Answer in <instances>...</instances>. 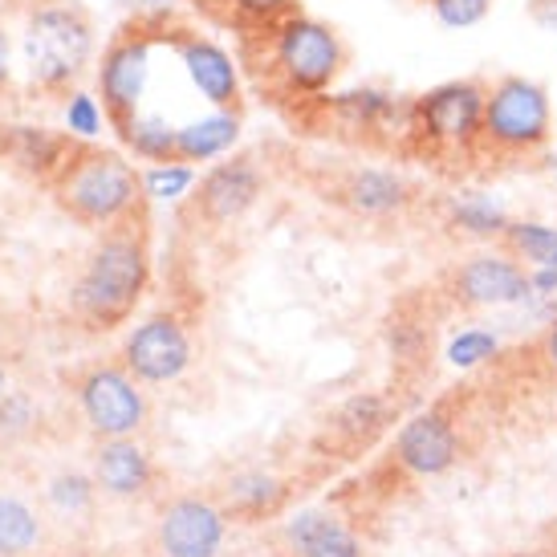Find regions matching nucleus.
Listing matches in <instances>:
<instances>
[{
    "instance_id": "39448f33",
    "label": "nucleus",
    "mask_w": 557,
    "mask_h": 557,
    "mask_svg": "<svg viewBox=\"0 0 557 557\" xmlns=\"http://www.w3.org/2000/svg\"><path fill=\"white\" fill-rule=\"evenodd\" d=\"M58 200L82 224H119L143 200V175L114 151H70L58 171Z\"/></svg>"
},
{
    "instance_id": "1a4fd4ad",
    "label": "nucleus",
    "mask_w": 557,
    "mask_h": 557,
    "mask_svg": "<svg viewBox=\"0 0 557 557\" xmlns=\"http://www.w3.org/2000/svg\"><path fill=\"white\" fill-rule=\"evenodd\" d=\"M448 294L468 310H493V306H517L533 294V277L509 252H476L448 273Z\"/></svg>"
},
{
    "instance_id": "f03ea898",
    "label": "nucleus",
    "mask_w": 557,
    "mask_h": 557,
    "mask_svg": "<svg viewBox=\"0 0 557 557\" xmlns=\"http://www.w3.org/2000/svg\"><path fill=\"white\" fill-rule=\"evenodd\" d=\"M554 147V102L542 82L525 74H505L484 94L480 151L484 168H521L537 163Z\"/></svg>"
},
{
    "instance_id": "4c0bfd02",
    "label": "nucleus",
    "mask_w": 557,
    "mask_h": 557,
    "mask_svg": "<svg viewBox=\"0 0 557 557\" xmlns=\"http://www.w3.org/2000/svg\"><path fill=\"white\" fill-rule=\"evenodd\" d=\"M554 557H557V545H554Z\"/></svg>"
},
{
    "instance_id": "9d476101",
    "label": "nucleus",
    "mask_w": 557,
    "mask_h": 557,
    "mask_svg": "<svg viewBox=\"0 0 557 557\" xmlns=\"http://www.w3.org/2000/svg\"><path fill=\"white\" fill-rule=\"evenodd\" d=\"M325 200L362 220H395L419 203V187L395 168H350L330 184Z\"/></svg>"
},
{
    "instance_id": "c85d7f7f",
    "label": "nucleus",
    "mask_w": 557,
    "mask_h": 557,
    "mask_svg": "<svg viewBox=\"0 0 557 557\" xmlns=\"http://www.w3.org/2000/svg\"><path fill=\"white\" fill-rule=\"evenodd\" d=\"M496 355V338L488 330H465L460 338H451L448 346V362L451 367H480V362H488Z\"/></svg>"
},
{
    "instance_id": "20e7f679",
    "label": "nucleus",
    "mask_w": 557,
    "mask_h": 557,
    "mask_svg": "<svg viewBox=\"0 0 557 557\" xmlns=\"http://www.w3.org/2000/svg\"><path fill=\"white\" fill-rule=\"evenodd\" d=\"M147 245L139 233H114L94 248L90 264L82 273L78 289H74V306L90 325L110 330L131 318L139 306L143 289H147Z\"/></svg>"
},
{
    "instance_id": "423d86ee",
    "label": "nucleus",
    "mask_w": 557,
    "mask_h": 557,
    "mask_svg": "<svg viewBox=\"0 0 557 557\" xmlns=\"http://www.w3.org/2000/svg\"><path fill=\"white\" fill-rule=\"evenodd\" d=\"M25 49H29L33 82L46 90H62L94 58V25L90 16L74 9V4H46L29 16V33H25Z\"/></svg>"
},
{
    "instance_id": "2f4dec72",
    "label": "nucleus",
    "mask_w": 557,
    "mask_h": 557,
    "mask_svg": "<svg viewBox=\"0 0 557 557\" xmlns=\"http://www.w3.org/2000/svg\"><path fill=\"white\" fill-rule=\"evenodd\" d=\"M533 21L542 29H557V0H533Z\"/></svg>"
},
{
    "instance_id": "393cba45",
    "label": "nucleus",
    "mask_w": 557,
    "mask_h": 557,
    "mask_svg": "<svg viewBox=\"0 0 557 557\" xmlns=\"http://www.w3.org/2000/svg\"><path fill=\"white\" fill-rule=\"evenodd\" d=\"M191 187H196V171L184 159L156 163L151 171H143V196H151V200H180Z\"/></svg>"
},
{
    "instance_id": "ddd939ff",
    "label": "nucleus",
    "mask_w": 557,
    "mask_h": 557,
    "mask_svg": "<svg viewBox=\"0 0 557 557\" xmlns=\"http://www.w3.org/2000/svg\"><path fill=\"white\" fill-rule=\"evenodd\" d=\"M126 371L135 374L139 383H171L187 371L191 362V338L180 325V318H147L143 325H135V334L126 338Z\"/></svg>"
},
{
    "instance_id": "9b49d317",
    "label": "nucleus",
    "mask_w": 557,
    "mask_h": 557,
    "mask_svg": "<svg viewBox=\"0 0 557 557\" xmlns=\"http://www.w3.org/2000/svg\"><path fill=\"white\" fill-rule=\"evenodd\" d=\"M264 191V175L257 168V159L236 156L228 163H216L212 171H203V180H196V196H191V212L196 220L212 224V228H224L240 220L261 200Z\"/></svg>"
},
{
    "instance_id": "e433bc0d",
    "label": "nucleus",
    "mask_w": 557,
    "mask_h": 557,
    "mask_svg": "<svg viewBox=\"0 0 557 557\" xmlns=\"http://www.w3.org/2000/svg\"><path fill=\"white\" fill-rule=\"evenodd\" d=\"M9 399V379H4V371H0V403Z\"/></svg>"
},
{
    "instance_id": "0eeeda50",
    "label": "nucleus",
    "mask_w": 557,
    "mask_h": 557,
    "mask_svg": "<svg viewBox=\"0 0 557 557\" xmlns=\"http://www.w3.org/2000/svg\"><path fill=\"white\" fill-rule=\"evenodd\" d=\"M322 119L334 126L338 135H350L358 143H374V147H399L407 139V123H411V98L383 90V86H362L350 94H325L318 102L306 107V119Z\"/></svg>"
},
{
    "instance_id": "cd10ccee",
    "label": "nucleus",
    "mask_w": 557,
    "mask_h": 557,
    "mask_svg": "<svg viewBox=\"0 0 557 557\" xmlns=\"http://www.w3.org/2000/svg\"><path fill=\"white\" fill-rule=\"evenodd\" d=\"M102 114H107V110L98 107L94 94L74 90L70 94V102H65V131L78 135V139H94V135L102 131Z\"/></svg>"
},
{
    "instance_id": "7c9ffc66",
    "label": "nucleus",
    "mask_w": 557,
    "mask_h": 557,
    "mask_svg": "<svg viewBox=\"0 0 557 557\" xmlns=\"http://www.w3.org/2000/svg\"><path fill=\"white\" fill-rule=\"evenodd\" d=\"M58 500H62V505H82V500H86V496H90V488H86V480L82 476H74V480H58Z\"/></svg>"
},
{
    "instance_id": "c756f323",
    "label": "nucleus",
    "mask_w": 557,
    "mask_h": 557,
    "mask_svg": "<svg viewBox=\"0 0 557 557\" xmlns=\"http://www.w3.org/2000/svg\"><path fill=\"white\" fill-rule=\"evenodd\" d=\"M233 500L248 512H264L281 500V484L277 480H269V476H245V480H236Z\"/></svg>"
},
{
    "instance_id": "5701e85b",
    "label": "nucleus",
    "mask_w": 557,
    "mask_h": 557,
    "mask_svg": "<svg viewBox=\"0 0 557 557\" xmlns=\"http://www.w3.org/2000/svg\"><path fill=\"white\" fill-rule=\"evenodd\" d=\"M294 542L301 545V557H362L355 537L330 517H301L294 525Z\"/></svg>"
},
{
    "instance_id": "a878e982",
    "label": "nucleus",
    "mask_w": 557,
    "mask_h": 557,
    "mask_svg": "<svg viewBox=\"0 0 557 557\" xmlns=\"http://www.w3.org/2000/svg\"><path fill=\"white\" fill-rule=\"evenodd\" d=\"M383 419H387V403L379 399V395H355V399L338 411L334 428L346 432L350 440H367L371 432L383 428Z\"/></svg>"
},
{
    "instance_id": "2eb2a0df",
    "label": "nucleus",
    "mask_w": 557,
    "mask_h": 557,
    "mask_svg": "<svg viewBox=\"0 0 557 557\" xmlns=\"http://www.w3.org/2000/svg\"><path fill=\"white\" fill-rule=\"evenodd\" d=\"M395 460L416 476H440L460 460V435L444 411H423L407 419L395 435Z\"/></svg>"
},
{
    "instance_id": "72a5a7b5",
    "label": "nucleus",
    "mask_w": 557,
    "mask_h": 557,
    "mask_svg": "<svg viewBox=\"0 0 557 557\" xmlns=\"http://www.w3.org/2000/svg\"><path fill=\"white\" fill-rule=\"evenodd\" d=\"M9 65H13V46H9V33L0 29V86L9 82Z\"/></svg>"
},
{
    "instance_id": "c9c22d12",
    "label": "nucleus",
    "mask_w": 557,
    "mask_h": 557,
    "mask_svg": "<svg viewBox=\"0 0 557 557\" xmlns=\"http://www.w3.org/2000/svg\"><path fill=\"white\" fill-rule=\"evenodd\" d=\"M509 557H554V549H521V554H509Z\"/></svg>"
},
{
    "instance_id": "f8f14e48",
    "label": "nucleus",
    "mask_w": 557,
    "mask_h": 557,
    "mask_svg": "<svg viewBox=\"0 0 557 557\" xmlns=\"http://www.w3.org/2000/svg\"><path fill=\"white\" fill-rule=\"evenodd\" d=\"M82 411L90 419V428L107 440H126L139 432L147 419V399L135 387V379L114 367H98L82 383Z\"/></svg>"
},
{
    "instance_id": "473e14b6",
    "label": "nucleus",
    "mask_w": 557,
    "mask_h": 557,
    "mask_svg": "<svg viewBox=\"0 0 557 557\" xmlns=\"http://www.w3.org/2000/svg\"><path fill=\"white\" fill-rule=\"evenodd\" d=\"M542 358H545V367L557 374V318H554V325L545 330V338H542Z\"/></svg>"
},
{
    "instance_id": "a211bd4d",
    "label": "nucleus",
    "mask_w": 557,
    "mask_h": 557,
    "mask_svg": "<svg viewBox=\"0 0 557 557\" xmlns=\"http://www.w3.org/2000/svg\"><path fill=\"white\" fill-rule=\"evenodd\" d=\"M98 484L110 488L114 496H135L147 488V480H151V460H147V451L139 444H131V440H110L102 444L98 451Z\"/></svg>"
},
{
    "instance_id": "4468645a",
    "label": "nucleus",
    "mask_w": 557,
    "mask_h": 557,
    "mask_svg": "<svg viewBox=\"0 0 557 557\" xmlns=\"http://www.w3.org/2000/svg\"><path fill=\"white\" fill-rule=\"evenodd\" d=\"M175 53L184 62L191 86L200 90V98L212 110H240V65L233 62V53L216 46L212 37H200L191 29L171 33Z\"/></svg>"
},
{
    "instance_id": "aec40b11",
    "label": "nucleus",
    "mask_w": 557,
    "mask_h": 557,
    "mask_svg": "<svg viewBox=\"0 0 557 557\" xmlns=\"http://www.w3.org/2000/svg\"><path fill=\"white\" fill-rule=\"evenodd\" d=\"M509 212L493 203L480 191H468V196H456L448 203V224L460 228L465 236H476V240H500V233L509 228Z\"/></svg>"
},
{
    "instance_id": "f704fd0d",
    "label": "nucleus",
    "mask_w": 557,
    "mask_h": 557,
    "mask_svg": "<svg viewBox=\"0 0 557 557\" xmlns=\"http://www.w3.org/2000/svg\"><path fill=\"white\" fill-rule=\"evenodd\" d=\"M545 171H549V180L557 184V147H549V156H545Z\"/></svg>"
},
{
    "instance_id": "dca6fc26",
    "label": "nucleus",
    "mask_w": 557,
    "mask_h": 557,
    "mask_svg": "<svg viewBox=\"0 0 557 557\" xmlns=\"http://www.w3.org/2000/svg\"><path fill=\"white\" fill-rule=\"evenodd\" d=\"M224 542V517L208 500H175L163 512L159 525V545L168 557H216Z\"/></svg>"
},
{
    "instance_id": "bb28decb",
    "label": "nucleus",
    "mask_w": 557,
    "mask_h": 557,
    "mask_svg": "<svg viewBox=\"0 0 557 557\" xmlns=\"http://www.w3.org/2000/svg\"><path fill=\"white\" fill-rule=\"evenodd\" d=\"M428 4L444 29H472L493 13L496 0H428Z\"/></svg>"
},
{
    "instance_id": "412c9836",
    "label": "nucleus",
    "mask_w": 557,
    "mask_h": 557,
    "mask_svg": "<svg viewBox=\"0 0 557 557\" xmlns=\"http://www.w3.org/2000/svg\"><path fill=\"white\" fill-rule=\"evenodd\" d=\"M203 4H208L220 21H228L240 37H245V33L269 29V25H277V21H285L289 13L301 9L297 0H203Z\"/></svg>"
},
{
    "instance_id": "f3484780",
    "label": "nucleus",
    "mask_w": 557,
    "mask_h": 557,
    "mask_svg": "<svg viewBox=\"0 0 557 557\" xmlns=\"http://www.w3.org/2000/svg\"><path fill=\"white\" fill-rule=\"evenodd\" d=\"M240 139V110H212L203 119L180 126V159L184 163H208L233 151Z\"/></svg>"
},
{
    "instance_id": "6e6552de",
    "label": "nucleus",
    "mask_w": 557,
    "mask_h": 557,
    "mask_svg": "<svg viewBox=\"0 0 557 557\" xmlns=\"http://www.w3.org/2000/svg\"><path fill=\"white\" fill-rule=\"evenodd\" d=\"M159 33L147 25H131L123 29L107 49H102V65H98V94H102V110L114 126H123L131 114H139V102L151 82V53H156Z\"/></svg>"
},
{
    "instance_id": "b1692460",
    "label": "nucleus",
    "mask_w": 557,
    "mask_h": 557,
    "mask_svg": "<svg viewBox=\"0 0 557 557\" xmlns=\"http://www.w3.org/2000/svg\"><path fill=\"white\" fill-rule=\"evenodd\" d=\"M37 542V521L33 512L13 500V496H0V557L25 554Z\"/></svg>"
},
{
    "instance_id": "6ab92c4d",
    "label": "nucleus",
    "mask_w": 557,
    "mask_h": 557,
    "mask_svg": "<svg viewBox=\"0 0 557 557\" xmlns=\"http://www.w3.org/2000/svg\"><path fill=\"white\" fill-rule=\"evenodd\" d=\"M123 143L147 163H171L180 159V126L168 123L163 114H131L123 126H114Z\"/></svg>"
},
{
    "instance_id": "4be33fe9",
    "label": "nucleus",
    "mask_w": 557,
    "mask_h": 557,
    "mask_svg": "<svg viewBox=\"0 0 557 557\" xmlns=\"http://www.w3.org/2000/svg\"><path fill=\"white\" fill-rule=\"evenodd\" d=\"M500 248L512 261L533 264V269L557 264V228L537 224V220H509V228L500 233Z\"/></svg>"
},
{
    "instance_id": "f257e3e1",
    "label": "nucleus",
    "mask_w": 557,
    "mask_h": 557,
    "mask_svg": "<svg viewBox=\"0 0 557 557\" xmlns=\"http://www.w3.org/2000/svg\"><path fill=\"white\" fill-rule=\"evenodd\" d=\"M240 41H245V62L252 78L273 98L297 102V107L325 98L350 65V49L342 41V33L301 9L261 33H245Z\"/></svg>"
},
{
    "instance_id": "7ed1b4c3",
    "label": "nucleus",
    "mask_w": 557,
    "mask_h": 557,
    "mask_svg": "<svg viewBox=\"0 0 557 557\" xmlns=\"http://www.w3.org/2000/svg\"><path fill=\"white\" fill-rule=\"evenodd\" d=\"M484 94H488V86L480 78H456L411 98V123H407L403 156L423 159L440 171H460L468 163H476Z\"/></svg>"
}]
</instances>
